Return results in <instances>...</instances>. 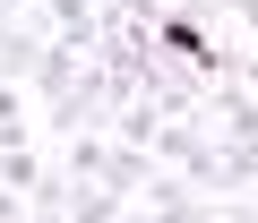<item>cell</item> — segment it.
Returning a JSON list of instances; mask_svg holds the SVG:
<instances>
[{
    "instance_id": "obj_1",
    "label": "cell",
    "mask_w": 258,
    "mask_h": 223,
    "mask_svg": "<svg viewBox=\"0 0 258 223\" xmlns=\"http://www.w3.org/2000/svg\"><path fill=\"white\" fill-rule=\"evenodd\" d=\"M155 52H164L172 69H189L198 86H224V77L241 69V52L207 35V18H155Z\"/></svg>"
},
{
    "instance_id": "obj_2",
    "label": "cell",
    "mask_w": 258,
    "mask_h": 223,
    "mask_svg": "<svg viewBox=\"0 0 258 223\" xmlns=\"http://www.w3.org/2000/svg\"><path fill=\"white\" fill-rule=\"evenodd\" d=\"M43 43H52V35H26L18 18H0V86H26L35 60H43Z\"/></svg>"
},
{
    "instance_id": "obj_3",
    "label": "cell",
    "mask_w": 258,
    "mask_h": 223,
    "mask_svg": "<svg viewBox=\"0 0 258 223\" xmlns=\"http://www.w3.org/2000/svg\"><path fill=\"white\" fill-rule=\"evenodd\" d=\"M232 223H258V189H249V197H241V206H232Z\"/></svg>"
},
{
    "instance_id": "obj_4",
    "label": "cell",
    "mask_w": 258,
    "mask_h": 223,
    "mask_svg": "<svg viewBox=\"0 0 258 223\" xmlns=\"http://www.w3.org/2000/svg\"><path fill=\"white\" fill-rule=\"evenodd\" d=\"M0 18H18V0H0Z\"/></svg>"
}]
</instances>
